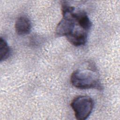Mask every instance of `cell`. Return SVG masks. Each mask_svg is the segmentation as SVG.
Returning a JSON list of instances; mask_svg holds the SVG:
<instances>
[{
    "instance_id": "cell-1",
    "label": "cell",
    "mask_w": 120,
    "mask_h": 120,
    "mask_svg": "<svg viewBox=\"0 0 120 120\" xmlns=\"http://www.w3.org/2000/svg\"><path fill=\"white\" fill-rule=\"evenodd\" d=\"M70 82L80 89H100L101 87L97 69L90 63L75 70L71 75Z\"/></svg>"
},
{
    "instance_id": "cell-2",
    "label": "cell",
    "mask_w": 120,
    "mask_h": 120,
    "mask_svg": "<svg viewBox=\"0 0 120 120\" xmlns=\"http://www.w3.org/2000/svg\"><path fill=\"white\" fill-rule=\"evenodd\" d=\"M77 120H85L91 114L93 107V99L87 96H79L75 97L71 103Z\"/></svg>"
},
{
    "instance_id": "cell-3",
    "label": "cell",
    "mask_w": 120,
    "mask_h": 120,
    "mask_svg": "<svg viewBox=\"0 0 120 120\" xmlns=\"http://www.w3.org/2000/svg\"><path fill=\"white\" fill-rule=\"evenodd\" d=\"M15 28L19 35L24 36L29 34L31 29L30 20L25 16H20L15 22Z\"/></svg>"
},
{
    "instance_id": "cell-4",
    "label": "cell",
    "mask_w": 120,
    "mask_h": 120,
    "mask_svg": "<svg viewBox=\"0 0 120 120\" xmlns=\"http://www.w3.org/2000/svg\"><path fill=\"white\" fill-rule=\"evenodd\" d=\"M10 49L7 41L0 38V61L7 60L10 56Z\"/></svg>"
}]
</instances>
